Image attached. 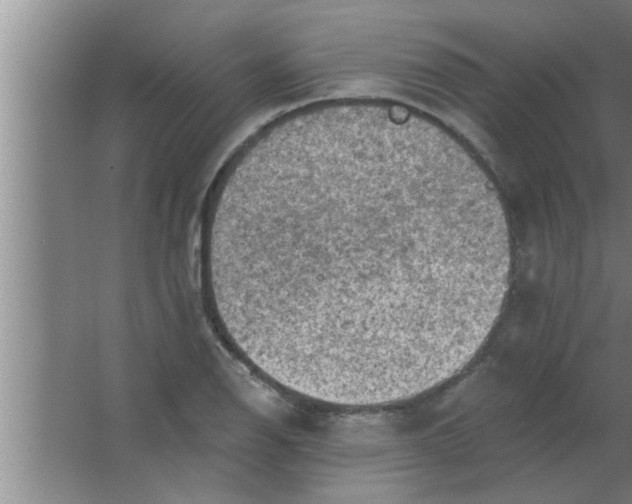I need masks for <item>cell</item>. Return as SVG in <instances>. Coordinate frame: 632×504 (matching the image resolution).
Masks as SVG:
<instances>
[{
    "instance_id": "6da1fadb",
    "label": "cell",
    "mask_w": 632,
    "mask_h": 504,
    "mask_svg": "<svg viewBox=\"0 0 632 504\" xmlns=\"http://www.w3.org/2000/svg\"><path fill=\"white\" fill-rule=\"evenodd\" d=\"M203 260L218 323L283 386L386 404L454 376L508 289L509 233L471 154L379 102L300 119L213 195Z\"/></svg>"
}]
</instances>
